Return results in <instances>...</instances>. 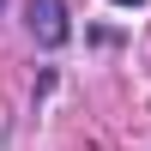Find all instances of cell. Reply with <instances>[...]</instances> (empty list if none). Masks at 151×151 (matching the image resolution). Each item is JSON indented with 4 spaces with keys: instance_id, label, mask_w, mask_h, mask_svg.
<instances>
[{
    "instance_id": "obj_1",
    "label": "cell",
    "mask_w": 151,
    "mask_h": 151,
    "mask_svg": "<svg viewBox=\"0 0 151 151\" xmlns=\"http://www.w3.org/2000/svg\"><path fill=\"white\" fill-rule=\"evenodd\" d=\"M24 12H30V36L42 48H60V42H67V6H60V0H30Z\"/></svg>"
},
{
    "instance_id": "obj_2",
    "label": "cell",
    "mask_w": 151,
    "mask_h": 151,
    "mask_svg": "<svg viewBox=\"0 0 151 151\" xmlns=\"http://www.w3.org/2000/svg\"><path fill=\"white\" fill-rule=\"evenodd\" d=\"M115 6H145V0H115Z\"/></svg>"
}]
</instances>
